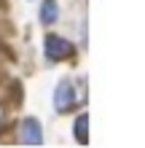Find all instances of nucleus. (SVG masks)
Returning a JSON list of instances; mask_svg holds the SVG:
<instances>
[{"instance_id":"obj_1","label":"nucleus","mask_w":145,"mask_h":148,"mask_svg":"<svg viewBox=\"0 0 145 148\" xmlns=\"http://www.w3.org/2000/svg\"><path fill=\"white\" fill-rule=\"evenodd\" d=\"M43 51H46V59H48V62H62L65 57L73 54V43L65 40L62 35H46Z\"/></svg>"},{"instance_id":"obj_2","label":"nucleus","mask_w":145,"mask_h":148,"mask_svg":"<svg viewBox=\"0 0 145 148\" xmlns=\"http://www.w3.org/2000/svg\"><path fill=\"white\" fill-rule=\"evenodd\" d=\"M75 84L70 81V78H65V81H59V86H57V92H54V105H57V110L59 113H65V110H70L73 105H75Z\"/></svg>"},{"instance_id":"obj_3","label":"nucleus","mask_w":145,"mask_h":148,"mask_svg":"<svg viewBox=\"0 0 145 148\" xmlns=\"http://www.w3.org/2000/svg\"><path fill=\"white\" fill-rule=\"evenodd\" d=\"M19 140L27 143V145H40V143H43V129H40V121L38 119H24L22 121Z\"/></svg>"},{"instance_id":"obj_4","label":"nucleus","mask_w":145,"mask_h":148,"mask_svg":"<svg viewBox=\"0 0 145 148\" xmlns=\"http://www.w3.org/2000/svg\"><path fill=\"white\" fill-rule=\"evenodd\" d=\"M40 22L43 24L59 22V3L57 0H43V5H40Z\"/></svg>"},{"instance_id":"obj_5","label":"nucleus","mask_w":145,"mask_h":148,"mask_svg":"<svg viewBox=\"0 0 145 148\" xmlns=\"http://www.w3.org/2000/svg\"><path fill=\"white\" fill-rule=\"evenodd\" d=\"M86 124H89V116H86V113H81V116L75 119V140H78V143H83V145L89 143V135H86Z\"/></svg>"},{"instance_id":"obj_6","label":"nucleus","mask_w":145,"mask_h":148,"mask_svg":"<svg viewBox=\"0 0 145 148\" xmlns=\"http://www.w3.org/2000/svg\"><path fill=\"white\" fill-rule=\"evenodd\" d=\"M0 121H3V110H0Z\"/></svg>"}]
</instances>
